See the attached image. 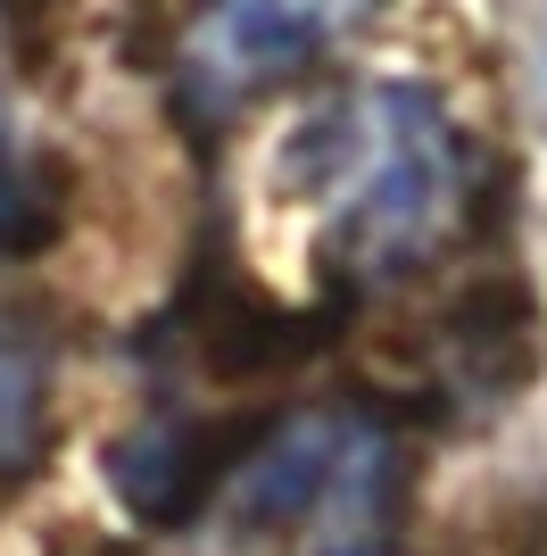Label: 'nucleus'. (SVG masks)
<instances>
[{
	"label": "nucleus",
	"instance_id": "nucleus-1",
	"mask_svg": "<svg viewBox=\"0 0 547 556\" xmlns=\"http://www.w3.org/2000/svg\"><path fill=\"white\" fill-rule=\"evenodd\" d=\"M282 191L316 225L323 275L348 291L423 275L473 200L465 134L432 92L415 84H348L332 92L282 150Z\"/></svg>",
	"mask_w": 547,
	"mask_h": 556
},
{
	"label": "nucleus",
	"instance_id": "nucleus-2",
	"mask_svg": "<svg viewBox=\"0 0 547 556\" xmlns=\"http://www.w3.org/2000/svg\"><path fill=\"white\" fill-rule=\"evenodd\" d=\"M241 523L291 532V523H348L390 498V441L365 416H291L266 424V441L225 490Z\"/></svg>",
	"mask_w": 547,
	"mask_h": 556
},
{
	"label": "nucleus",
	"instance_id": "nucleus-3",
	"mask_svg": "<svg viewBox=\"0 0 547 556\" xmlns=\"http://www.w3.org/2000/svg\"><path fill=\"white\" fill-rule=\"evenodd\" d=\"M382 0H200L191 17V75L216 100L274 92L341 50Z\"/></svg>",
	"mask_w": 547,
	"mask_h": 556
},
{
	"label": "nucleus",
	"instance_id": "nucleus-4",
	"mask_svg": "<svg viewBox=\"0 0 547 556\" xmlns=\"http://www.w3.org/2000/svg\"><path fill=\"white\" fill-rule=\"evenodd\" d=\"M257 441L266 416H158L116 448V498L141 523H191L207 498L232 490Z\"/></svg>",
	"mask_w": 547,
	"mask_h": 556
},
{
	"label": "nucleus",
	"instance_id": "nucleus-5",
	"mask_svg": "<svg viewBox=\"0 0 547 556\" xmlns=\"http://www.w3.org/2000/svg\"><path fill=\"white\" fill-rule=\"evenodd\" d=\"M50 441V382H42V357L17 341V332L0 325V490L34 473Z\"/></svg>",
	"mask_w": 547,
	"mask_h": 556
},
{
	"label": "nucleus",
	"instance_id": "nucleus-6",
	"mask_svg": "<svg viewBox=\"0 0 547 556\" xmlns=\"http://www.w3.org/2000/svg\"><path fill=\"white\" fill-rule=\"evenodd\" d=\"M25 216V184H17V166H9V150H0V232Z\"/></svg>",
	"mask_w": 547,
	"mask_h": 556
},
{
	"label": "nucleus",
	"instance_id": "nucleus-7",
	"mask_svg": "<svg viewBox=\"0 0 547 556\" xmlns=\"http://www.w3.org/2000/svg\"><path fill=\"white\" fill-rule=\"evenodd\" d=\"M332 556H373V548H332Z\"/></svg>",
	"mask_w": 547,
	"mask_h": 556
}]
</instances>
